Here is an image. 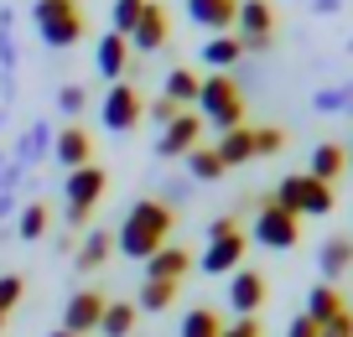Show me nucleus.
I'll list each match as a JSON object with an SVG mask.
<instances>
[{"mask_svg": "<svg viewBox=\"0 0 353 337\" xmlns=\"http://www.w3.org/2000/svg\"><path fill=\"white\" fill-rule=\"evenodd\" d=\"M0 125H6V104H0Z\"/></svg>", "mask_w": 353, "mask_h": 337, "instance_id": "obj_48", "label": "nucleus"}, {"mask_svg": "<svg viewBox=\"0 0 353 337\" xmlns=\"http://www.w3.org/2000/svg\"><path fill=\"white\" fill-rule=\"evenodd\" d=\"M6 161H11V156H6V151H0V172H6Z\"/></svg>", "mask_w": 353, "mask_h": 337, "instance_id": "obj_47", "label": "nucleus"}, {"mask_svg": "<svg viewBox=\"0 0 353 337\" xmlns=\"http://www.w3.org/2000/svg\"><path fill=\"white\" fill-rule=\"evenodd\" d=\"M312 109H317V114H348V109H353V83L317 88V94H312Z\"/></svg>", "mask_w": 353, "mask_h": 337, "instance_id": "obj_31", "label": "nucleus"}, {"mask_svg": "<svg viewBox=\"0 0 353 337\" xmlns=\"http://www.w3.org/2000/svg\"><path fill=\"white\" fill-rule=\"evenodd\" d=\"M234 229H239V223L223 213V218H213V223H208V239H219V234H234Z\"/></svg>", "mask_w": 353, "mask_h": 337, "instance_id": "obj_42", "label": "nucleus"}, {"mask_svg": "<svg viewBox=\"0 0 353 337\" xmlns=\"http://www.w3.org/2000/svg\"><path fill=\"white\" fill-rule=\"evenodd\" d=\"M192 145H203V120L192 114V109H182V114L156 135V156H161V161H182Z\"/></svg>", "mask_w": 353, "mask_h": 337, "instance_id": "obj_10", "label": "nucleus"}, {"mask_svg": "<svg viewBox=\"0 0 353 337\" xmlns=\"http://www.w3.org/2000/svg\"><path fill=\"white\" fill-rule=\"evenodd\" d=\"M47 337H73V332H63V327H57V332H47Z\"/></svg>", "mask_w": 353, "mask_h": 337, "instance_id": "obj_46", "label": "nucleus"}, {"mask_svg": "<svg viewBox=\"0 0 353 337\" xmlns=\"http://www.w3.org/2000/svg\"><path fill=\"white\" fill-rule=\"evenodd\" d=\"M234 16H239V0H188V21L203 26L208 37L234 32Z\"/></svg>", "mask_w": 353, "mask_h": 337, "instance_id": "obj_15", "label": "nucleus"}, {"mask_svg": "<svg viewBox=\"0 0 353 337\" xmlns=\"http://www.w3.org/2000/svg\"><path fill=\"white\" fill-rule=\"evenodd\" d=\"M182 161H188V182H192V187H198V182H219V176L229 172V166L219 161V151H213V145H192Z\"/></svg>", "mask_w": 353, "mask_h": 337, "instance_id": "obj_24", "label": "nucleus"}, {"mask_svg": "<svg viewBox=\"0 0 353 337\" xmlns=\"http://www.w3.org/2000/svg\"><path fill=\"white\" fill-rule=\"evenodd\" d=\"M172 229H176L172 207L156 203V197H141V203L125 207V223H120V234H114V249L130 254V260H151V254L172 239Z\"/></svg>", "mask_w": 353, "mask_h": 337, "instance_id": "obj_1", "label": "nucleus"}, {"mask_svg": "<svg viewBox=\"0 0 353 337\" xmlns=\"http://www.w3.org/2000/svg\"><path fill=\"white\" fill-rule=\"evenodd\" d=\"M0 332H6V316H0Z\"/></svg>", "mask_w": 353, "mask_h": 337, "instance_id": "obj_50", "label": "nucleus"}, {"mask_svg": "<svg viewBox=\"0 0 353 337\" xmlns=\"http://www.w3.org/2000/svg\"><path fill=\"white\" fill-rule=\"evenodd\" d=\"M141 114H145V104H141V88H135V83H110V94H104V104H99V120H104V130H114V135H130L135 125H141Z\"/></svg>", "mask_w": 353, "mask_h": 337, "instance_id": "obj_7", "label": "nucleus"}, {"mask_svg": "<svg viewBox=\"0 0 353 337\" xmlns=\"http://www.w3.org/2000/svg\"><path fill=\"white\" fill-rule=\"evenodd\" d=\"M176 301L172 280H141V296H135V312H166Z\"/></svg>", "mask_w": 353, "mask_h": 337, "instance_id": "obj_30", "label": "nucleus"}, {"mask_svg": "<svg viewBox=\"0 0 353 337\" xmlns=\"http://www.w3.org/2000/svg\"><path fill=\"white\" fill-rule=\"evenodd\" d=\"M198 83H203V78L192 73V68H172V73H166V88H161V94L172 99V104L188 109V104H198Z\"/></svg>", "mask_w": 353, "mask_h": 337, "instance_id": "obj_28", "label": "nucleus"}, {"mask_svg": "<svg viewBox=\"0 0 353 337\" xmlns=\"http://www.w3.org/2000/svg\"><path fill=\"white\" fill-rule=\"evenodd\" d=\"M94 68H99L110 83H125V73H130V42H125L120 32H104L99 47H94Z\"/></svg>", "mask_w": 353, "mask_h": 337, "instance_id": "obj_17", "label": "nucleus"}, {"mask_svg": "<svg viewBox=\"0 0 353 337\" xmlns=\"http://www.w3.org/2000/svg\"><path fill=\"white\" fill-rule=\"evenodd\" d=\"M317 270H322V285H338L343 275L353 270V234H332V239H322Z\"/></svg>", "mask_w": 353, "mask_h": 337, "instance_id": "obj_16", "label": "nucleus"}, {"mask_svg": "<svg viewBox=\"0 0 353 337\" xmlns=\"http://www.w3.org/2000/svg\"><path fill=\"white\" fill-rule=\"evenodd\" d=\"M104 306H110V296H104V291H73V296H68V306H63V332H73V337L99 332Z\"/></svg>", "mask_w": 353, "mask_h": 337, "instance_id": "obj_11", "label": "nucleus"}, {"mask_svg": "<svg viewBox=\"0 0 353 337\" xmlns=\"http://www.w3.org/2000/svg\"><path fill=\"white\" fill-rule=\"evenodd\" d=\"M110 192V176H104V166H78V172H68L63 182V207H78V213H94L99 207V197Z\"/></svg>", "mask_w": 353, "mask_h": 337, "instance_id": "obj_8", "label": "nucleus"}, {"mask_svg": "<svg viewBox=\"0 0 353 337\" xmlns=\"http://www.w3.org/2000/svg\"><path fill=\"white\" fill-rule=\"evenodd\" d=\"M286 337H317V322H312L307 312H301V316H291V322H286Z\"/></svg>", "mask_w": 353, "mask_h": 337, "instance_id": "obj_41", "label": "nucleus"}, {"mask_svg": "<svg viewBox=\"0 0 353 337\" xmlns=\"http://www.w3.org/2000/svg\"><path fill=\"white\" fill-rule=\"evenodd\" d=\"M21 213V203H16V192H0V218H16Z\"/></svg>", "mask_w": 353, "mask_h": 337, "instance_id": "obj_44", "label": "nucleus"}, {"mask_svg": "<svg viewBox=\"0 0 353 337\" xmlns=\"http://www.w3.org/2000/svg\"><path fill=\"white\" fill-rule=\"evenodd\" d=\"M343 306H348V301H343V291H338V285H312V291H307V316H312V322H327V316H338L343 312Z\"/></svg>", "mask_w": 353, "mask_h": 337, "instance_id": "obj_25", "label": "nucleus"}, {"mask_svg": "<svg viewBox=\"0 0 353 337\" xmlns=\"http://www.w3.org/2000/svg\"><path fill=\"white\" fill-rule=\"evenodd\" d=\"M312 11H317V16H338L343 0H312Z\"/></svg>", "mask_w": 353, "mask_h": 337, "instance_id": "obj_45", "label": "nucleus"}, {"mask_svg": "<svg viewBox=\"0 0 353 337\" xmlns=\"http://www.w3.org/2000/svg\"><path fill=\"white\" fill-rule=\"evenodd\" d=\"M188 197H192V182H161V197H156V203H166V207L176 213Z\"/></svg>", "mask_w": 353, "mask_h": 337, "instance_id": "obj_39", "label": "nucleus"}, {"mask_svg": "<svg viewBox=\"0 0 353 337\" xmlns=\"http://www.w3.org/2000/svg\"><path fill=\"white\" fill-rule=\"evenodd\" d=\"M219 337H265V332H260V316H234V322H223Z\"/></svg>", "mask_w": 353, "mask_h": 337, "instance_id": "obj_40", "label": "nucleus"}, {"mask_svg": "<svg viewBox=\"0 0 353 337\" xmlns=\"http://www.w3.org/2000/svg\"><path fill=\"white\" fill-rule=\"evenodd\" d=\"M348 47H353V37H348Z\"/></svg>", "mask_w": 353, "mask_h": 337, "instance_id": "obj_51", "label": "nucleus"}, {"mask_svg": "<svg viewBox=\"0 0 353 337\" xmlns=\"http://www.w3.org/2000/svg\"><path fill=\"white\" fill-rule=\"evenodd\" d=\"M244 249H250V234L234 229V234H219V239H208V249H203L192 265H198L203 275H234V270L244 265Z\"/></svg>", "mask_w": 353, "mask_h": 337, "instance_id": "obj_9", "label": "nucleus"}, {"mask_svg": "<svg viewBox=\"0 0 353 337\" xmlns=\"http://www.w3.org/2000/svg\"><path fill=\"white\" fill-rule=\"evenodd\" d=\"M52 161L68 166V172L94 161V135H88V125H63V130L52 135Z\"/></svg>", "mask_w": 353, "mask_h": 337, "instance_id": "obj_12", "label": "nucleus"}, {"mask_svg": "<svg viewBox=\"0 0 353 337\" xmlns=\"http://www.w3.org/2000/svg\"><path fill=\"white\" fill-rule=\"evenodd\" d=\"M16 63H21V47H16L11 26H0V73H16Z\"/></svg>", "mask_w": 353, "mask_h": 337, "instance_id": "obj_36", "label": "nucleus"}, {"mask_svg": "<svg viewBox=\"0 0 353 337\" xmlns=\"http://www.w3.org/2000/svg\"><path fill=\"white\" fill-rule=\"evenodd\" d=\"M110 254H114V234L110 229H88L83 239H78V249H73V265L78 270H99Z\"/></svg>", "mask_w": 353, "mask_h": 337, "instance_id": "obj_21", "label": "nucleus"}, {"mask_svg": "<svg viewBox=\"0 0 353 337\" xmlns=\"http://www.w3.org/2000/svg\"><path fill=\"white\" fill-rule=\"evenodd\" d=\"M286 151V130L281 125H260L254 130V156H281Z\"/></svg>", "mask_w": 353, "mask_h": 337, "instance_id": "obj_34", "label": "nucleus"}, {"mask_svg": "<svg viewBox=\"0 0 353 337\" xmlns=\"http://www.w3.org/2000/svg\"><path fill=\"white\" fill-rule=\"evenodd\" d=\"M254 244H260V249H296L301 244V218L296 213H286V207H276L270 203V197H265L260 207H254Z\"/></svg>", "mask_w": 353, "mask_h": 337, "instance_id": "obj_5", "label": "nucleus"}, {"mask_svg": "<svg viewBox=\"0 0 353 337\" xmlns=\"http://www.w3.org/2000/svg\"><path fill=\"white\" fill-rule=\"evenodd\" d=\"M145 114H151V120H156V125H161V130H166V125H172L176 114H182V104H172V99L161 94V99H151V104H145Z\"/></svg>", "mask_w": 353, "mask_h": 337, "instance_id": "obj_38", "label": "nucleus"}, {"mask_svg": "<svg viewBox=\"0 0 353 337\" xmlns=\"http://www.w3.org/2000/svg\"><path fill=\"white\" fill-rule=\"evenodd\" d=\"M348 312H353V306H348Z\"/></svg>", "mask_w": 353, "mask_h": 337, "instance_id": "obj_52", "label": "nucleus"}, {"mask_svg": "<svg viewBox=\"0 0 353 337\" xmlns=\"http://www.w3.org/2000/svg\"><path fill=\"white\" fill-rule=\"evenodd\" d=\"M57 109H63L68 120H78V114L88 109V88L83 83H63V88H57Z\"/></svg>", "mask_w": 353, "mask_h": 337, "instance_id": "obj_33", "label": "nucleus"}, {"mask_svg": "<svg viewBox=\"0 0 353 337\" xmlns=\"http://www.w3.org/2000/svg\"><path fill=\"white\" fill-rule=\"evenodd\" d=\"M32 21H37V37H42L52 52L73 47L78 37L88 32L83 11H78V0H37V6H32Z\"/></svg>", "mask_w": 353, "mask_h": 337, "instance_id": "obj_4", "label": "nucleus"}, {"mask_svg": "<svg viewBox=\"0 0 353 337\" xmlns=\"http://www.w3.org/2000/svg\"><path fill=\"white\" fill-rule=\"evenodd\" d=\"M265 291H270V285H265V275L260 270H234L229 275V306H234V316H260V306H265Z\"/></svg>", "mask_w": 353, "mask_h": 337, "instance_id": "obj_13", "label": "nucleus"}, {"mask_svg": "<svg viewBox=\"0 0 353 337\" xmlns=\"http://www.w3.org/2000/svg\"><path fill=\"white\" fill-rule=\"evenodd\" d=\"M270 203L286 207V213H296V218H327L332 207H338V192H332L327 182H317V176L296 172V176H281L276 182Z\"/></svg>", "mask_w": 353, "mask_h": 337, "instance_id": "obj_3", "label": "nucleus"}, {"mask_svg": "<svg viewBox=\"0 0 353 337\" xmlns=\"http://www.w3.org/2000/svg\"><path fill=\"white\" fill-rule=\"evenodd\" d=\"M47 229H52L47 203H21V213H16V234H21L26 244H37V239H47Z\"/></svg>", "mask_w": 353, "mask_h": 337, "instance_id": "obj_26", "label": "nucleus"}, {"mask_svg": "<svg viewBox=\"0 0 353 337\" xmlns=\"http://www.w3.org/2000/svg\"><path fill=\"white\" fill-rule=\"evenodd\" d=\"M198 57L213 68V73H229V68L244 57V47H239V37H234V32H219V37H208V42L198 47Z\"/></svg>", "mask_w": 353, "mask_h": 337, "instance_id": "obj_22", "label": "nucleus"}, {"mask_svg": "<svg viewBox=\"0 0 353 337\" xmlns=\"http://www.w3.org/2000/svg\"><path fill=\"white\" fill-rule=\"evenodd\" d=\"M219 332H223V322H219L213 306H192V312L182 316V327H176V337H219Z\"/></svg>", "mask_w": 353, "mask_h": 337, "instance_id": "obj_29", "label": "nucleus"}, {"mask_svg": "<svg viewBox=\"0 0 353 337\" xmlns=\"http://www.w3.org/2000/svg\"><path fill=\"white\" fill-rule=\"evenodd\" d=\"M0 99H6V109H11V99H16V73H0Z\"/></svg>", "mask_w": 353, "mask_h": 337, "instance_id": "obj_43", "label": "nucleus"}, {"mask_svg": "<svg viewBox=\"0 0 353 337\" xmlns=\"http://www.w3.org/2000/svg\"><path fill=\"white\" fill-rule=\"evenodd\" d=\"M21 296H26L21 275H0V316H11L16 306H21Z\"/></svg>", "mask_w": 353, "mask_h": 337, "instance_id": "obj_35", "label": "nucleus"}, {"mask_svg": "<svg viewBox=\"0 0 353 337\" xmlns=\"http://www.w3.org/2000/svg\"><path fill=\"white\" fill-rule=\"evenodd\" d=\"M198 120L213 125L219 135H229V130L244 125V94H239V83H234L229 73H208L198 83Z\"/></svg>", "mask_w": 353, "mask_h": 337, "instance_id": "obj_2", "label": "nucleus"}, {"mask_svg": "<svg viewBox=\"0 0 353 337\" xmlns=\"http://www.w3.org/2000/svg\"><path fill=\"white\" fill-rule=\"evenodd\" d=\"M213 151H219V161L229 166H244V161H254V130L250 125H239V130H229V135H219V141H213Z\"/></svg>", "mask_w": 353, "mask_h": 337, "instance_id": "obj_23", "label": "nucleus"}, {"mask_svg": "<svg viewBox=\"0 0 353 337\" xmlns=\"http://www.w3.org/2000/svg\"><path fill=\"white\" fill-rule=\"evenodd\" d=\"M348 166H353V145H348Z\"/></svg>", "mask_w": 353, "mask_h": 337, "instance_id": "obj_49", "label": "nucleus"}, {"mask_svg": "<svg viewBox=\"0 0 353 337\" xmlns=\"http://www.w3.org/2000/svg\"><path fill=\"white\" fill-rule=\"evenodd\" d=\"M348 172V145H338V141H317L312 145V161H307V176H317V182H338V176Z\"/></svg>", "mask_w": 353, "mask_h": 337, "instance_id": "obj_19", "label": "nucleus"}, {"mask_svg": "<svg viewBox=\"0 0 353 337\" xmlns=\"http://www.w3.org/2000/svg\"><path fill=\"white\" fill-rule=\"evenodd\" d=\"M135 316H141V312H135V301H110V306H104V316H99V332L104 337H130L135 332Z\"/></svg>", "mask_w": 353, "mask_h": 337, "instance_id": "obj_27", "label": "nucleus"}, {"mask_svg": "<svg viewBox=\"0 0 353 337\" xmlns=\"http://www.w3.org/2000/svg\"><path fill=\"white\" fill-rule=\"evenodd\" d=\"M145 6H151V0H114L110 6V32H120L125 42H130V32H135V21H141Z\"/></svg>", "mask_w": 353, "mask_h": 337, "instance_id": "obj_32", "label": "nucleus"}, {"mask_svg": "<svg viewBox=\"0 0 353 337\" xmlns=\"http://www.w3.org/2000/svg\"><path fill=\"white\" fill-rule=\"evenodd\" d=\"M42 156H52V130H47V120H32L26 125V135L16 141V151H11V161H21L26 172H32Z\"/></svg>", "mask_w": 353, "mask_h": 337, "instance_id": "obj_20", "label": "nucleus"}, {"mask_svg": "<svg viewBox=\"0 0 353 337\" xmlns=\"http://www.w3.org/2000/svg\"><path fill=\"white\" fill-rule=\"evenodd\" d=\"M234 37H239L244 52H270V42H276V6L270 0H239Z\"/></svg>", "mask_w": 353, "mask_h": 337, "instance_id": "obj_6", "label": "nucleus"}, {"mask_svg": "<svg viewBox=\"0 0 353 337\" xmlns=\"http://www.w3.org/2000/svg\"><path fill=\"white\" fill-rule=\"evenodd\" d=\"M166 37H172V21H166V11L151 0L141 11V21H135V32H130V52H161Z\"/></svg>", "mask_w": 353, "mask_h": 337, "instance_id": "obj_14", "label": "nucleus"}, {"mask_svg": "<svg viewBox=\"0 0 353 337\" xmlns=\"http://www.w3.org/2000/svg\"><path fill=\"white\" fill-rule=\"evenodd\" d=\"M192 270V254L182 249V244H161V249L145 260V280H172V285H182V275Z\"/></svg>", "mask_w": 353, "mask_h": 337, "instance_id": "obj_18", "label": "nucleus"}, {"mask_svg": "<svg viewBox=\"0 0 353 337\" xmlns=\"http://www.w3.org/2000/svg\"><path fill=\"white\" fill-rule=\"evenodd\" d=\"M317 337H353V312H348V306H343L338 316H327V322L317 327Z\"/></svg>", "mask_w": 353, "mask_h": 337, "instance_id": "obj_37", "label": "nucleus"}]
</instances>
